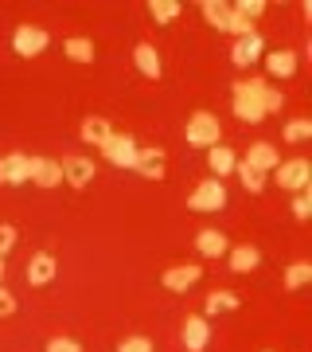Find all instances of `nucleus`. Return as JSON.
<instances>
[{"label":"nucleus","mask_w":312,"mask_h":352,"mask_svg":"<svg viewBox=\"0 0 312 352\" xmlns=\"http://www.w3.org/2000/svg\"><path fill=\"white\" fill-rule=\"evenodd\" d=\"M184 138H187V145H191V149H215V145H219V138H223V122H219V113L195 110L191 118H187Z\"/></svg>","instance_id":"obj_1"},{"label":"nucleus","mask_w":312,"mask_h":352,"mask_svg":"<svg viewBox=\"0 0 312 352\" xmlns=\"http://www.w3.org/2000/svg\"><path fill=\"white\" fill-rule=\"evenodd\" d=\"M274 180H277V188H285V192H309V184H312V161H304V157L281 161L274 168Z\"/></svg>","instance_id":"obj_2"},{"label":"nucleus","mask_w":312,"mask_h":352,"mask_svg":"<svg viewBox=\"0 0 312 352\" xmlns=\"http://www.w3.org/2000/svg\"><path fill=\"white\" fill-rule=\"evenodd\" d=\"M187 208H191V212H223L226 208V184L215 180V176H207V180L195 184V192L187 196Z\"/></svg>","instance_id":"obj_3"},{"label":"nucleus","mask_w":312,"mask_h":352,"mask_svg":"<svg viewBox=\"0 0 312 352\" xmlns=\"http://www.w3.org/2000/svg\"><path fill=\"white\" fill-rule=\"evenodd\" d=\"M47 47H51V36L36 24H20L12 32V51L20 59H36V55H43Z\"/></svg>","instance_id":"obj_4"},{"label":"nucleus","mask_w":312,"mask_h":352,"mask_svg":"<svg viewBox=\"0 0 312 352\" xmlns=\"http://www.w3.org/2000/svg\"><path fill=\"white\" fill-rule=\"evenodd\" d=\"M137 141L129 138V133H117L113 129L110 138H106V145H101V157H106V164H117V168H133L137 164Z\"/></svg>","instance_id":"obj_5"},{"label":"nucleus","mask_w":312,"mask_h":352,"mask_svg":"<svg viewBox=\"0 0 312 352\" xmlns=\"http://www.w3.org/2000/svg\"><path fill=\"white\" fill-rule=\"evenodd\" d=\"M262 55H265V39L258 36V32H250V36L235 39V47H230V63L242 67V71H250Z\"/></svg>","instance_id":"obj_6"},{"label":"nucleus","mask_w":312,"mask_h":352,"mask_svg":"<svg viewBox=\"0 0 312 352\" xmlns=\"http://www.w3.org/2000/svg\"><path fill=\"white\" fill-rule=\"evenodd\" d=\"M203 278V270L195 263H184V266H168L164 270V278H160V286L164 289H172V294H187V289L195 286Z\"/></svg>","instance_id":"obj_7"},{"label":"nucleus","mask_w":312,"mask_h":352,"mask_svg":"<svg viewBox=\"0 0 312 352\" xmlns=\"http://www.w3.org/2000/svg\"><path fill=\"white\" fill-rule=\"evenodd\" d=\"M62 180L71 184V188H86L90 180H94V173H98V164L90 161V157H62Z\"/></svg>","instance_id":"obj_8"},{"label":"nucleus","mask_w":312,"mask_h":352,"mask_svg":"<svg viewBox=\"0 0 312 352\" xmlns=\"http://www.w3.org/2000/svg\"><path fill=\"white\" fill-rule=\"evenodd\" d=\"M55 274H59V263H55V254L36 251L32 258H27V282H32V286H47V282H55Z\"/></svg>","instance_id":"obj_9"},{"label":"nucleus","mask_w":312,"mask_h":352,"mask_svg":"<svg viewBox=\"0 0 312 352\" xmlns=\"http://www.w3.org/2000/svg\"><path fill=\"white\" fill-rule=\"evenodd\" d=\"M207 344H211V321L200 317V314L187 317V321H184V349L187 352H203Z\"/></svg>","instance_id":"obj_10"},{"label":"nucleus","mask_w":312,"mask_h":352,"mask_svg":"<svg viewBox=\"0 0 312 352\" xmlns=\"http://www.w3.org/2000/svg\"><path fill=\"white\" fill-rule=\"evenodd\" d=\"M195 251H200L203 258H226V251H230V239H226L219 227H203L200 235H195Z\"/></svg>","instance_id":"obj_11"},{"label":"nucleus","mask_w":312,"mask_h":352,"mask_svg":"<svg viewBox=\"0 0 312 352\" xmlns=\"http://www.w3.org/2000/svg\"><path fill=\"white\" fill-rule=\"evenodd\" d=\"M265 59V75L269 78H293L297 75V51H289V47H281V51H269V55H262Z\"/></svg>","instance_id":"obj_12"},{"label":"nucleus","mask_w":312,"mask_h":352,"mask_svg":"<svg viewBox=\"0 0 312 352\" xmlns=\"http://www.w3.org/2000/svg\"><path fill=\"white\" fill-rule=\"evenodd\" d=\"M207 168H211V176L215 180H223V176H230L238 168V153L230 149V145H215V149H207Z\"/></svg>","instance_id":"obj_13"},{"label":"nucleus","mask_w":312,"mask_h":352,"mask_svg":"<svg viewBox=\"0 0 312 352\" xmlns=\"http://www.w3.org/2000/svg\"><path fill=\"white\" fill-rule=\"evenodd\" d=\"M32 184H39V188H59L62 184V164L47 161V157H32Z\"/></svg>","instance_id":"obj_14"},{"label":"nucleus","mask_w":312,"mask_h":352,"mask_svg":"<svg viewBox=\"0 0 312 352\" xmlns=\"http://www.w3.org/2000/svg\"><path fill=\"white\" fill-rule=\"evenodd\" d=\"M246 164L250 168H258V173H274L277 164H281V157H277V149L274 145H269V141H254V145H250L246 149Z\"/></svg>","instance_id":"obj_15"},{"label":"nucleus","mask_w":312,"mask_h":352,"mask_svg":"<svg viewBox=\"0 0 312 352\" xmlns=\"http://www.w3.org/2000/svg\"><path fill=\"white\" fill-rule=\"evenodd\" d=\"M113 133L110 118H101V113H90V118H82V126H78V138L86 141V145H106V138Z\"/></svg>","instance_id":"obj_16"},{"label":"nucleus","mask_w":312,"mask_h":352,"mask_svg":"<svg viewBox=\"0 0 312 352\" xmlns=\"http://www.w3.org/2000/svg\"><path fill=\"white\" fill-rule=\"evenodd\" d=\"M226 263H230L235 274H250V270H258V263H262V251L250 247V243H242V247H230V251H226Z\"/></svg>","instance_id":"obj_17"},{"label":"nucleus","mask_w":312,"mask_h":352,"mask_svg":"<svg viewBox=\"0 0 312 352\" xmlns=\"http://www.w3.org/2000/svg\"><path fill=\"white\" fill-rule=\"evenodd\" d=\"M0 161H4V184H27V180H32V157L8 153V157H0Z\"/></svg>","instance_id":"obj_18"},{"label":"nucleus","mask_w":312,"mask_h":352,"mask_svg":"<svg viewBox=\"0 0 312 352\" xmlns=\"http://www.w3.org/2000/svg\"><path fill=\"white\" fill-rule=\"evenodd\" d=\"M133 173L149 176V180H160L164 176V149H137V164Z\"/></svg>","instance_id":"obj_19"},{"label":"nucleus","mask_w":312,"mask_h":352,"mask_svg":"<svg viewBox=\"0 0 312 352\" xmlns=\"http://www.w3.org/2000/svg\"><path fill=\"white\" fill-rule=\"evenodd\" d=\"M238 294H230V289H215V294H207V302H203V317H219V314H235L238 309Z\"/></svg>","instance_id":"obj_20"},{"label":"nucleus","mask_w":312,"mask_h":352,"mask_svg":"<svg viewBox=\"0 0 312 352\" xmlns=\"http://www.w3.org/2000/svg\"><path fill=\"white\" fill-rule=\"evenodd\" d=\"M133 63H137V71L145 78H160V51L152 47V43H137V51H133Z\"/></svg>","instance_id":"obj_21"},{"label":"nucleus","mask_w":312,"mask_h":352,"mask_svg":"<svg viewBox=\"0 0 312 352\" xmlns=\"http://www.w3.org/2000/svg\"><path fill=\"white\" fill-rule=\"evenodd\" d=\"M62 55L75 59V63H94V39H86V36L62 39Z\"/></svg>","instance_id":"obj_22"},{"label":"nucleus","mask_w":312,"mask_h":352,"mask_svg":"<svg viewBox=\"0 0 312 352\" xmlns=\"http://www.w3.org/2000/svg\"><path fill=\"white\" fill-rule=\"evenodd\" d=\"M180 12H184V4L180 0H149V16L152 24H172V20H180Z\"/></svg>","instance_id":"obj_23"},{"label":"nucleus","mask_w":312,"mask_h":352,"mask_svg":"<svg viewBox=\"0 0 312 352\" xmlns=\"http://www.w3.org/2000/svg\"><path fill=\"white\" fill-rule=\"evenodd\" d=\"M265 78H238L235 82V98H242V102H254V106H262V94H265Z\"/></svg>","instance_id":"obj_24"},{"label":"nucleus","mask_w":312,"mask_h":352,"mask_svg":"<svg viewBox=\"0 0 312 352\" xmlns=\"http://www.w3.org/2000/svg\"><path fill=\"white\" fill-rule=\"evenodd\" d=\"M200 12H203V20H207L211 28H219V32H223V28H226V16H230V4H226V0H203Z\"/></svg>","instance_id":"obj_25"},{"label":"nucleus","mask_w":312,"mask_h":352,"mask_svg":"<svg viewBox=\"0 0 312 352\" xmlns=\"http://www.w3.org/2000/svg\"><path fill=\"white\" fill-rule=\"evenodd\" d=\"M235 173H238V180H242V188H246L250 196H258V192L265 188V173H258V168H250L246 161H238V168H235Z\"/></svg>","instance_id":"obj_26"},{"label":"nucleus","mask_w":312,"mask_h":352,"mask_svg":"<svg viewBox=\"0 0 312 352\" xmlns=\"http://www.w3.org/2000/svg\"><path fill=\"white\" fill-rule=\"evenodd\" d=\"M312 138V118H293L285 126V141L289 145H304Z\"/></svg>","instance_id":"obj_27"},{"label":"nucleus","mask_w":312,"mask_h":352,"mask_svg":"<svg viewBox=\"0 0 312 352\" xmlns=\"http://www.w3.org/2000/svg\"><path fill=\"white\" fill-rule=\"evenodd\" d=\"M312 282V266L309 263H293L285 270V289H304Z\"/></svg>","instance_id":"obj_28"},{"label":"nucleus","mask_w":312,"mask_h":352,"mask_svg":"<svg viewBox=\"0 0 312 352\" xmlns=\"http://www.w3.org/2000/svg\"><path fill=\"white\" fill-rule=\"evenodd\" d=\"M235 118L238 122H250V126H258L265 113H262V106H254V102H242V98H235Z\"/></svg>","instance_id":"obj_29"},{"label":"nucleus","mask_w":312,"mask_h":352,"mask_svg":"<svg viewBox=\"0 0 312 352\" xmlns=\"http://www.w3.org/2000/svg\"><path fill=\"white\" fill-rule=\"evenodd\" d=\"M230 8H235L238 16H246L250 24H254L258 16H265V8H269V4H265V0H238V4H230Z\"/></svg>","instance_id":"obj_30"},{"label":"nucleus","mask_w":312,"mask_h":352,"mask_svg":"<svg viewBox=\"0 0 312 352\" xmlns=\"http://www.w3.org/2000/svg\"><path fill=\"white\" fill-rule=\"evenodd\" d=\"M223 32H230L235 39H242V36H250V32H254V24H250L246 16H238L235 8H230V16H226V28H223Z\"/></svg>","instance_id":"obj_31"},{"label":"nucleus","mask_w":312,"mask_h":352,"mask_svg":"<svg viewBox=\"0 0 312 352\" xmlns=\"http://www.w3.org/2000/svg\"><path fill=\"white\" fill-rule=\"evenodd\" d=\"M281 106H285V94L277 87H265L262 94V113H281Z\"/></svg>","instance_id":"obj_32"},{"label":"nucleus","mask_w":312,"mask_h":352,"mask_svg":"<svg viewBox=\"0 0 312 352\" xmlns=\"http://www.w3.org/2000/svg\"><path fill=\"white\" fill-rule=\"evenodd\" d=\"M117 352H156V349H152L149 337H125L121 344H117Z\"/></svg>","instance_id":"obj_33"},{"label":"nucleus","mask_w":312,"mask_h":352,"mask_svg":"<svg viewBox=\"0 0 312 352\" xmlns=\"http://www.w3.org/2000/svg\"><path fill=\"white\" fill-rule=\"evenodd\" d=\"M47 352H82V344H78L75 337H51L47 340Z\"/></svg>","instance_id":"obj_34"},{"label":"nucleus","mask_w":312,"mask_h":352,"mask_svg":"<svg viewBox=\"0 0 312 352\" xmlns=\"http://www.w3.org/2000/svg\"><path fill=\"white\" fill-rule=\"evenodd\" d=\"M16 239H20V231H16L12 223H0V254H8V251H12Z\"/></svg>","instance_id":"obj_35"},{"label":"nucleus","mask_w":312,"mask_h":352,"mask_svg":"<svg viewBox=\"0 0 312 352\" xmlns=\"http://www.w3.org/2000/svg\"><path fill=\"white\" fill-rule=\"evenodd\" d=\"M293 215H297V219H309V215H312L309 192H297V196H293Z\"/></svg>","instance_id":"obj_36"},{"label":"nucleus","mask_w":312,"mask_h":352,"mask_svg":"<svg viewBox=\"0 0 312 352\" xmlns=\"http://www.w3.org/2000/svg\"><path fill=\"white\" fill-rule=\"evenodd\" d=\"M12 314H16V298H12V289L0 286V317H12Z\"/></svg>","instance_id":"obj_37"},{"label":"nucleus","mask_w":312,"mask_h":352,"mask_svg":"<svg viewBox=\"0 0 312 352\" xmlns=\"http://www.w3.org/2000/svg\"><path fill=\"white\" fill-rule=\"evenodd\" d=\"M4 274H8V258L0 254V286H4Z\"/></svg>","instance_id":"obj_38"},{"label":"nucleus","mask_w":312,"mask_h":352,"mask_svg":"<svg viewBox=\"0 0 312 352\" xmlns=\"http://www.w3.org/2000/svg\"><path fill=\"white\" fill-rule=\"evenodd\" d=\"M265 352H274V349H265Z\"/></svg>","instance_id":"obj_39"}]
</instances>
